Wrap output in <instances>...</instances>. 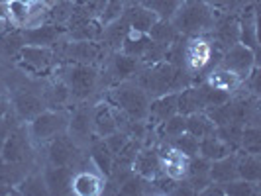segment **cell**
Returning <instances> with one entry per match:
<instances>
[{
    "label": "cell",
    "mask_w": 261,
    "mask_h": 196,
    "mask_svg": "<svg viewBox=\"0 0 261 196\" xmlns=\"http://www.w3.org/2000/svg\"><path fill=\"white\" fill-rule=\"evenodd\" d=\"M216 10L204 0H183L177 12L173 14L171 24L185 38H198L210 34L216 22Z\"/></svg>",
    "instance_id": "1"
},
{
    "label": "cell",
    "mask_w": 261,
    "mask_h": 196,
    "mask_svg": "<svg viewBox=\"0 0 261 196\" xmlns=\"http://www.w3.org/2000/svg\"><path fill=\"white\" fill-rule=\"evenodd\" d=\"M149 100L151 98L145 94L144 89H140L134 80H122L114 85V89L108 91L106 98V102H110L114 108L134 120H147Z\"/></svg>",
    "instance_id": "2"
},
{
    "label": "cell",
    "mask_w": 261,
    "mask_h": 196,
    "mask_svg": "<svg viewBox=\"0 0 261 196\" xmlns=\"http://www.w3.org/2000/svg\"><path fill=\"white\" fill-rule=\"evenodd\" d=\"M175 75L177 67L171 65L169 61H159L151 65H142L136 73V85L144 89L149 98H155L167 92H175Z\"/></svg>",
    "instance_id": "3"
},
{
    "label": "cell",
    "mask_w": 261,
    "mask_h": 196,
    "mask_svg": "<svg viewBox=\"0 0 261 196\" xmlns=\"http://www.w3.org/2000/svg\"><path fill=\"white\" fill-rule=\"evenodd\" d=\"M67 126H69V112L65 108L63 110L47 108L28 122V133H30L32 144L45 145L47 142H51L53 137L65 133Z\"/></svg>",
    "instance_id": "4"
},
{
    "label": "cell",
    "mask_w": 261,
    "mask_h": 196,
    "mask_svg": "<svg viewBox=\"0 0 261 196\" xmlns=\"http://www.w3.org/2000/svg\"><path fill=\"white\" fill-rule=\"evenodd\" d=\"M61 78L73 100H87L98 87V69L89 63H67L61 69Z\"/></svg>",
    "instance_id": "5"
},
{
    "label": "cell",
    "mask_w": 261,
    "mask_h": 196,
    "mask_svg": "<svg viewBox=\"0 0 261 196\" xmlns=\"http://www.w3.org/2000/svg\"><path fill=\"white\" fill-rule=\"evenodd\" d=\"M255 65H257L255 51H251L249 47L242 45V43H234L232 47L224 49L222 57H220V63H218V67L230 71L240 80H244V78L248 77Z\"/></svg>",
    "instance_id": "6"
},
{
    "label": "cell",
    "mask_w": 261,
    "mask_h": 196,
    "mask_svg": "<svg viewBox=\"0 0 261 196\" xmlns=\"http://www.w3.org/2000/svg\"><path fill=\"white\" fill-rule=\"evenodd\" d=\"M30 157H32V139H30L28 128L26 126H12V130L4 142V147L0 151V159L28 165Z\"/></svg>",
    "instance_id": "7"
},
{
    "label": "cell",
    "mask_w": 261,
    "mask_h": 196,
    "mask_svg": "<svg viewBox=\"0 0 261 196\" xmlns=\"http://www.w3.org/2000/svg\"><path fill=\"white\" fill-rule=\"evenodd\" d=\"M61 57L65 59L67 63H89L94 65L96 61L102 59L106 47L100 41H75V39H69L63 41L61 39Z\"/></svg>",
    "instance_id": "8"
},
{
    "label": "cell",
    "mask_w": 261,
    "mask_h": 196,
    "mask_svg": "<svg viewBox=\"0 0 261 196\" xmlns=\"http://www.w3.org/2000/svg\"><path fill=\"white\" fill-rule=\"evenodd\" d=\"M18 65L32 75L47 73L55 63V51L53 47H41V45H24L16 55Z\"/></svg>",
    "instance_id": "9"
},
{
    "label": "cell",
    "mask_w": 261,
    "mask_h": 196,
    "mask_svg": "<svg viewBox=\"0 0 261 196\" xmlns=\"http://www.w3.org/2000/svg\"><path fill=\"white\" fill-rule=\"evenodd\" d=\"M47 161L49 165H61V167H77V161L81 157V147H79L69 133H61L47 142Z\"/></svg>",
    "instance_id": "10"
},
{
    "label": "cell",
    "mask_w": 261,
    "mask_h": 196,
    "mask_svg": "<svg viewBox=\"0 0 261 196\" xmlns=\"http://www.w3.org/2000/svg\"><path fill=\"white\" fill-rule=\"evenodd\" d=\"M67 133L81 149L89 147V144L96 137L92 128V108H77L73 114H69Z\"/></svg>",
    "instance_id": "11"
},
{
    "label": "cell",
    "mask_w": 261,
    "mask_h": 196,
    "mask_svg": "<svg viewBox=\"0 0 261 196\" xmlns=\"http://www.w3.org/2000/svg\"><path fill=\"white\" fill-rule=\"evenodd\" d=\"M142 63L136 59V57H130L122 51H114L110 55V61H108V67L105 69V75H108V80L112 85H118L122 80H132L136 77V73L140 71Z\"/></svg>",
    "instance_id": "12"
},
{
    "label": "cell",
    "mask_w": 261,
    "mask_h": 196,
    "mask_svg": "<svg viewBox=\"0 0 261 196\" xmlns=\"http://www.w3.org/2000/svg\"><path fill=\"white\" fill-rule=\"evenodd\" d=\"M105 188V177L96 171L92 165V169L87 167H77L73 173V181H71V192L79 196H89V194H100Z\"/></svg>",
    "instance_id": "13"
},
{
    "label": "cell",
    "mask_w": 261,
    "mask_h": 196,
    "mask_svg": "<svg viewBox=\"0 0 261 196\" xmlns=\"http://www.w3.org/2000/svg\"><path fill=\"white\" fill-rule=\"evenodd\" d=\"M26 45H41V47H55L63 38L65 27L53 22H45L36 27H22Z\"/></svg>",
    "instance_id": "14"
},
{
    "label": "cell",
    "mask_w": 261,
    "mask_h": 196,
    "mask_svg": "<svg viewBox=\"0 0 261 196\" xmlns=\"http://www.w3.org/2000/svg\"><path fill=\"white\" fill-rule=\"evenodd\" d=\"M132 171L144 179H153L161 171V157L155 145H142V149L138 151V155L132 163Z\"/></svg>",
    "instance_id": "15"
},
{
    "label": "cell",
    "mask_w": 261,
    "mask_h": 196,
    "mask_svg": "<svg viewBox=\"0 0 261 196\" xmlns=\"http://www.w3.org/2000/svg\"><path fill=\"white\" fill-rule=\"evenodd\" d=\"M73 167L61 165H47L43 175V181L47 186V194H71V181H73Z\"/></svg>",
    "instance_id": "16"
},
{
    "label": "cell",
    "mask_w": 261,
    "mask_h": 196,
    "mask_svg": "<svg viewBox=\"0 0 261 196\" xmlns=\"http://www.w3.org/2000/svg\"><path fill=\"white\" fill-rule=\"evenodd\" d=\"M14 110H16V116L24 122H30L32 118H36L39 112L45 110V104H43V98L41 94H36L32 91H22L16 92L12 98Z\"/></svg>",
    "instance_id": "17"
},
{
    "label": "cell",
    "mask_w": 261,
    "mask_h": 196,
    "mask_svg": "<svg viewBox=\"0 0 261 196\" xmlns=\"http://www.w3.org/2000/svg\"><path fill=\"white\" fill-rule=\"evenodd\" d=\"M92 128L96 137H106L118 130L114 106L110 102H98L96 106H92Z\"/></svg>",
    "instance_id": "18"
},
{
    "label": "cell",
    "mask_w": 261,
    "mask_h": 196,
    "mask_svg": "<svg viewBox=\"0 0 261 196\" xmlns=\"http://www.w3.org/2000/svg\"><path fill=\"white\" fill-rule=\"evenodd\" d=\"M173 114H177V92H167L149 100L147 122H151V126L163 124Z\"/></svg>",
    "instance_id": "19"
},
{
    "label": "cell",
    "mask_w": 261,
    "mask_h": 196,
    "mask_svg": "<svg viewBox=\"0 0 261 196\" xmlns=\"http://www.w3.org/2000/svg\"><path fill=\"white\" fill-rule=\"evenodd\" d=\"M124 18L128 22L132 32H140V34H147L149 27L157 22V16L151 10H147L140 2H132L126 4L124 8Z\"/></svg>",
    "instance_id": "20"
},
{
    "label": "cell",
    "mask_w": 261,
    "mask_h": 196,
    "mask_svg": "<svg viewBox=\"0 0 261 196\" xmlns=\"http://www.w3.org/2000/svg\"><path fill=\"white\" fill-rule=\"evenodd\" d=\"M236 169H238V179H244L249 183H257L261 181V161L259 155L246 153L242 149L236 151Z\"/></svg>",
    "instance_id": "21"
},
{
    "label": "cell",
    "mask_w": 261,
    "mask_h": 196,
    "mask_svg": "<svg viewBox=\"0 0 261 196\" xmlns=\"http://www.w3.org/2000/svg\"><path fill=\"white\" fill-rule=\"evenodd\" d=\"M41 98H43L45 108H49V110H63V108H67V104L73 100V98H71V92H69V87L63 82L61 77L57 78L55 82H51V85L43 91Z\"/></svg>",
    "instance_id": "22"
},
{
    "label": "cell",
    "mask_w": 261,
    "mask_h": 196,
    "mask_svg": "<svg viewBox=\"0 0 261 196\" xmlns=\"http://www.w3.org/2000/svg\"><path fill=\"white\" fill-rule=\"evenodd\" d=\"M89 149H91V163L102 177H108L114 165V153L106 147L102 137H94L89 144Z\"/></svg>",
    "instance_id": "23"
},
{
    "label": "cell",
    "mask_w": 261,
    "mask_h": 196,
    "mask_svg": "<svg viewBox=\"0 0 261 196\" xmlns=\"http://www.w3.org/2000/svg\"><path fill=\"white\" fill-rule=\"evenodd\" d=\"M210 181L218 184H226L230 181L238 179V169H236V151L228 153L226 157H220L216 161H212L210 165Z\"/></svg>",
    "instance_id": "24"
},
{
    "label": "cell",
    "mask_w": 261,
    "mask_h": 196,
    "mask_svg": "<svg viewBox=\"0 0 261 196\" xmlns=\"http://www.w3.org/2000/svg\"><path fill=\"white\" fill-rule=\"evenodd\" d=\"M151 43H153V39L149 38L147 34H140V32H128V36L124 38L122 41V45H120V49L118 51L126 53V55H130V57H136L138 61H142V57H144L147 49L151 47Z\"/></svg>",
    "instance_id": "25"
},
{
    "label": "cell",
    "mask_w": 261,
    "mask_h": 196,
    "mask_svg": "<svg viewBox=\"0 0 261 196\" xmlns=\"http://www.w3.org/2000/svg\"><path fill=\"white\" fill-rule=\"evenodd\" d=\"M228 153H234V151L224 144L216 133H210L206 137H200L198 139V155L206 157L210 161H216L220 157H226Z\"/></svg>",
    "instance_id": "26"
},
{
    "label": "cell",
    "mask_w": 261,
    "mask_h": 196,
    "mask_svg": "<svg viewBox=\"0 0 261 196\" xmlns=\"http://www.w3.org/2000/svg\"><path fill=\"white\" fill-rule=\"evenodd\" d=\"M214 130H216L214 122H212L202 110H200V112H193V114L187 116V131L193 133L198 139H200V137H206L210 133H214Z\"/></svg>",
    "instance_id": "27"
},
{
    "label": "cell",
    "mask_w": 261,
    "mask_h": 196,
    "mask_svg": "<svg viewBox=\"0 0 261 196\" xmlns=\"http://www.w3.org/2000/svg\"><path fill=\"white\" fill-rule=\"evenodd\" d=\"M147 36L153 39V41H157V43H163V45H171L173 41L183 38V36L175 30V26L171 24V20H159V18H157L155 24L149 27Z\"/></svg>",
    "instance_id": "28"
},
{
    "label": "cell",
    "mask_w": 261,
    "mask_h": 196,
    "mask_svg": "<svg viewBox=\"0 0 261 196\" xmlns=\"http://www.w3.org/2000/svg\"><path fill=\"white\" fill-rule=\"evenodd\" d=\"M155 131H157V137L171 142L173 137H177L183 131H187V116L177 112V114H173L171 118H167L163 124L155 126Z\"/></svg>",
    "instance_id": "29"
},
{
    "label": "cell",
    "mask_w": 261,
    "mask_h": 196,
    "mask_svg": "<svg viewBox=\"0 0 261 196\" xmlns=\"http://www.w3.org/2000/svg\"><path fill=\"white\" fill-rule=\"evenodd\" d=\"M28 175V165L24 163H10L0 159V184L18 186V183Z\"/></svg>",
    "instance_id": "30"
},
{
    "label": "cell",
    "mask_w": 261,
    "mask_h": 196,
    "mask_svg": "<svg viewBox=\"0 0 261 196\" xmlns=\"http://www.w3.org/2000/svg\"><path fill=\"white\" fill-rule=\"evenodd\" d=\"M206 82H210V85H212V87H216V89H222V91L230 92V94L242 87V80L236 77V75H232L230 71L222 69V67H218V69L210 71L208 80H206Z\"/></svg>",
    "instance_id": "31"
},
{
    "label": "cell",
    "mask_w": 261,
    "mask_h": 196,
    "mask_svg": "<svg viewBox=\"0 0 261 196\" xmlns=\"http://www.w3.org/2000/svg\"><path fill=\"white\" fill-rule=\"evenodd\" d=\"M142 6L155 14L159 20H171L183 0H138Z\"/></svg>",
    "instance_id": "32"
},
{
    "label": "cell",
    "mask_w": 261,
    "mask_h": 196,
    "mask_svg": "<svg viewBox=\"0 0 261 196\" xmlns=\"http://www.w3.org/2000/svg\"><path fill=\"white\" fill-rule=\"evenodd\" d=\"M16 188H18V194H47V186H45V181H43L41 173H28L26 177L18 183Z\"/></svg>",
    "instance_id": "33"
},
{
    "label": "cell",
    "mask_w": 261,
    "mask_h": 196,
    "mask_svg": "<svg viewBox=\"0 0 261 196\" xmlns=\"http://www.w3.org/2000/svg\"><path fill=\"white\" fill-rule=\"evenodd\" d=\"M240 149L246 151V153L259 155L261 153L259 126H244V130H242V139H240Z\"/></svg>",
    "instance_id": "34"
},
{
    "label": "cell",
    "mask_w": 261,
    "mask_h": 196,
    "mask_svg": "<svg viewBox=\"0 0 261 196\" xmlns=\"http://www.w3.org/2000/svg\"><path fill=\"white\" fill-rule=\"evenodd\" d=\"M242 130H244L242 124H234V122H232V124L216 126L214 133H216L232 151H238V149H240V139H242Z\"/></svg>",
    "instance_id": "35"
},
{
    "label": "cell",
    "mask_w": 261,
    "mask_h": 196,
    "mask_svg": "<svg viewBox=\"0 0 261 196\" xmlns=\"http://www.w3.org/2000/svg\"><path fill=\"white\" fill-rule=\"evenodd\" d=\"M118 192L120 194H145V192H151L149 179H144V177L132 173L130 177L118 186Z\"/></svg>",
    "instance_id": "36"
},
{
    "label": "cell",
    "mask_w": 261,
    "mask_h": 196,
    "mask_svg": "<svg viewBox=\"0 0 261 196\" xmlns=\"http://www.w3.org/2000/svg\"><path fill=\"white\" fill-rule=\"evenodd\" d=\"M167 144H169L171 147H175L177 151H181L185 157H193L198 153V137H195V135L189 133V131H183L181 135L173 137Z\"/></svg>",
    "instance_id": "37"
},
{
    "label": "cell",
    "mask_w": 261,
    "mask_h": 196,
    "mask_svg": "<svg viewBox=\"0 0 261 196\" xmlns=\"http://www.w3.org/2000/svg\"><path fill=\"white\" fill-rule=\"evenodd\" d=\"M224 194L255 196L259 194V188H257V183H249V181H244V179H234V181L224 184Z\"/></svg>",
    "instance_id": "38"
},
{
    "label": "cell",
    "mask_w": 261,
    "mask_h": 196,
    "mask_svg": "<svg viewBox=\"0 0 261 196\" xmlns=\"http://www.w3.org/2000/svg\"><path fill=\"white\" fill-rule=\"evenodd\" d=\"M6 8H8V18L16 27H24L28 22V16H30V4L24 2H18V0H8L6 2Z\"/></svg>",
    "instance_id": "39"
},
{
    "label": "cell",
    "mask_w": 261,
    "mask_h": 196,
    "mask_svg": "<svg viewBox=\"0 0 261 196\" xmlns=\"http://www.w3.org/2000/svg\"><path fill=\"white\" fill-rule=\"evenodd\" d=\"M124 8H126V2H124V0H106L102 12L98 14V22H100V26H106V24L114 22V20H118V18H122Z\"/></svg>",
    "instance_id": "40"
},
{
    "label": "cell",
    "mask_w": 261,
    "mask_h": 196,
    "mask_svg": "<svg viewBox=\"0 0 261 196\" xmlns=\"http://www.w3.org/2000/svg\"><path fill=\"white\" fill-rule=\"evenodd\" d=\"M105 139V144H106V147L116 155L118 151L124 147V145L128 144V139H130V135L128 133H124L122 130H116V131H112L110 135H106V137H102Z\"/></svg>",
    "instance_id": "41"
},
{
    "label": "cell",
    "mask_w": 261,
    "mask_h": 196,
    "mask_svg": "<svg viewBox=\"0 0 261 196\" xmlns=\"http://www.w3.org/2000/svg\"><path fill=\"white\" fill-rule=\"evenodd\" d=\"M10 130H12V126H10V122H8V116L0 118V151H2V147H4V142H6Z\"/></svg>",
    "instance_id": "42"
},
{
    "label": "cell",
    "mask_w": 261,
    "mask_h": 196,
    "mask_svg": "<svg viewBox=\"0 0 261 196\" xmlns=\"http://www.w3.org/2000/svg\"><path fill=\"white\" fill-rule=\"evenodd\" d=\"M204 2L210 4L214 10H216V8H228V6H230V0H204Z\"/></svg>",
    "instance_id": "43"
},
{
    "label": "cell",
    "mask_w": 261,
    "mask_h": 196,
    "mask_svg": "<svg viewBox=\"0 0 261 196\" xmlns=\"http://www.w3.org/2000/svg\"><path fill=\"white\" fill-rule=\"evenodd\" d=\"M0 194H18V188L8 186V184H0Z\"/></svg>",
    "instance_id": "44"
},
{
    "label": "cell",
    "mask_w": 261,
    "mask_h": 196,
    "mask_svg": "<svg viewBox=\"0 0 261 196\" xmlns=\"http://www.w3.org/2000/svg\"><path fill=\"white\" fill-rule=\"evenodd\" d=\"M4 116H8V106L0 98V118H4Z\"/></svg>",
    "instance_id": "45"
},
{
    "label": "cell",
    "mask_w": 261,
    "mask_h": 196,
    "mask_svg": "<svg viewBox=\"0 0 261 196\" xmlns=\"http://www.w3.org/2000/svg\"><path fill=\"white\" fill-rule=\"evenodd\" d=\"M18 2H24V4H32L34 0H18Z\"/></svg>",
    "instance_id": "46"
},
{
    "label": "cell",
    "mask_w": 261,
    "mask_h": 196,
    "mask_svg": "<svg viewBox=\"0 0 261 196\" xmlns=\"http://www.w3.org/2000/svg\"><path fill=\"white\" fill-rule=\"evenodd\" d=\"M124 2H126V4H132V2H138V0H124Z\"/></svg>",
    "instance_id": "47"
},
{
    "label": "cell",
    "mask_w": 261,
    "mask_h": 196,
    "mask_svg": "<svg viewBox=\"0 0 261 196\" xmlns=\"http://www.w3.org/2000/svg\"><path fill=\"white\" fill-rule=\"evenodd\" d=\"M75 2H83V0H75Z\"/></svg>",
    "instance_id": "48"
}]
</instances>
